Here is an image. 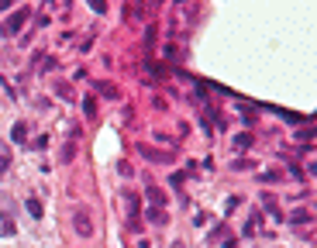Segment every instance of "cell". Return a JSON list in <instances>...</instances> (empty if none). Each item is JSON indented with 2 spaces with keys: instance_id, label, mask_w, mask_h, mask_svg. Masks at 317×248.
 Instances as JSON below:
<instances>
[{
  "instance_id": "1",
  "label": "cell",
  "mask_w": 317,
  "mask_h": 248,
  "mask_svg": "<svg viewBox=\"0 0 317 248\" xmlns=\"http://www.w3.org/2000/svg\"><path fill=\"white\" fill-rule=\"evenodd\" d=\"M28 14H31V7H18V11H14V14H11V18L4 21V24H0V35H7V38H14V35L21 31V24L28 21Z\"/></svg>"
},
{
  "instance_id": "2",
  "label": "cell",
  "mask_w": 317,
  "mask_h": 248,
  "mask_svg": "<svg viewBox=\"0 0 317 248\" xmlns=\"http://www.w3.org/2000/svg\"><path fill=\"white\" fill-rule=\"evenodd\" d=\"M72 228H76L79 238H90V234H93V217H90L87 207H79V211L72 214Z\"/></svg>"
},
{
  "instance_id": "3",
  "label": "cell",
  "mask_w": 317,
  "mask_h": 248,
  "mask_svg": "<svg viewBox=\"0 0 317 248\" xmlns=\"http://www.w3.org/2000/svg\"><path fill=\"white\" fill-rule=\"evenodd\" d=\"M138 155L148 159V162H158V165H169V162H173V152H158V148H152V145H138Z\"/></svg>"
},
{
  "instance_id": "4",
  "label": "cell",
  "mask_w": 317,
  "mask_h": 248,
  "mask_svg": "<svg viewBox=\"0 0 317 248\" xmlns=\"http://www.w3.org/2000/svg\"><path fill=\"white\" fill-rule=\"evenodd\" d=\"M145 217H148L155 228H166V224H169V214H166V207H148V211H145Z\"/></svg>"
},
{
  "instance_id": "5",
  "label": "cell",
  "mask_w": 317,
  "mask_h": 248,
  "mask_svg": "<svg viewBox=\"0 0 317 248\" xmlns=\"http://www.w3.org/2000/svg\"><path fill=\"white\" fill-rule=\"evenodd\" d=\"M145 196H148V207H166V193L158 190V186H148Z\"/></svg>"
},
{
  "instance_id": "6",
  "label": "cell",
  "mask_w": 317,
  "mask_h": 248,
  "mask_svg": "<svg viewBox=\"0 0 317 248\" xmlns=\"http://www.w3.org/2000/svg\"><path fill=\"white\" fill-rule=\"evenodd\" d=\"M97 90H100L104 97H110V100H117V97H121V90H117L114 83H107V79H97Z\"/></svg>"
},
{
  "instance_id": "7",
  "label": "cell",
  "mask_w": 317,
  "mask_h": 248,
  "mask_svg": "<svg viewBox=\"0 0 317 248\" xmlns=\"http://www.w3.org/2000/svg\"><path fill=\"white\" fill-rule=\"evenodd\" d=\"M83 114H87L90 121H93V117L100 114V107H97V97H87V100H83Z\"/></svg>"
},
{
  "instance_id": "8",
  "label": "cell",
  "mask_w": 317,
  "mask_h": 248,
  "mask_svg": "<svg viewBox=\"0 0 317 248\" xmlns=\"http://www.w3.org/2000/svg\"><path fill=\"white\" fill-rule=\"evenodd\" d=\"M11 138H14V142H24V138H28V124H24V121H18L14 128H11Z\"/></svg>"
},
{
  "instance_id": "9",
  "label": "cell",
  "mask_w": 317,
  "mask_h": 248,
  "mask_svg": "<svg viewBox=\"0 0 317 248\" xmlns=\"http://www.w3.org/2000/svg\"><path fill=\"white\" fill-rule=\"evenodd\" d=\"M24 207H28V214H31V217H42V200H38V196H31Z\"/></svg>"
},
{
  "instance_id": "10",
  "label": "cell",
  "mask_w": 317,
  "mask_h": 248,
  "mask_svg": "<svg viewBox=\"0 0 317 248\" xmlns=\"http://www.w3.org/2000/svg\"><path fill=\"white\" fill-rule=\"evenodd\" d=\"M35 66H38V69H55V59H52V55H45V59L38 55V59H35Z\"/></svg>"
},
{
  "instance_id": "11",
  "label": "cell",
  "mask_w": 317,
  "mask_h": 248,
  "mask_svg": "<svg viewBox=\"0 0 317 248\" xmlns=\"http://www.w3.org/2000/svg\"><path fill=\"white\" fill-rule=\"evenodd\" d=\"M290 221H293V224H307L310 214H307V211H297V214H290Z\"/></svg>"
},
{
  "instance_id": "12",
  "label": "cell",
  "mask_w": 317,
  "mask_h": 248,
  "mask_svg": "<svg viewBox=\"0 0 317 248\" xmlns=\"http://www.w3.org/2000/svg\"><path fill=\"white\" fill-rule=\"evenodd\" d=\"M72 155H76V145H72V142H66V148H62V162H69Z\"/></svg>"
},
{
  "instance_id": "13",
  "label": "cell",
  "mask_w": 317,
  "mask_h": 248,
  "mask_svg": "<svg viewBox=\"0 0 317 248\" xmlns=\"http://www.w3.org/2000/svg\"><path fill=\"white\" fill-rule=\"evenodd\" d=\"M234 145H238V148H248V145H252V135H238Z\"/></svg>"
},
{
  "instance_id": "14",
  "label": "cell",
  "mask_w": 317,
  "mask_h": 248,
  "mask_svg": "<svg viewBox=\"0 0 317 248\" xmlns=\"http://www.w3.org/2000/svg\"><path fill=\"white\" fill-rule=\"evenodd\" d=\"M90 7H93L97 14H104V11H107V4H104V0H90Z\"/></svg>"
},
{
  "instance_id": "15",
  "label": "cell",
  "mask_w": 317,
  "mask_h": 248,
  "mask_svg": "<svg viewBox=\"0 0 317 248\" xmlns=\"http://www.w3.org/2000/svg\"><path fill=\"white\" fill-rule=\"evenodd\" d=\"M7 173V155H0V176Z\"/></svg>"
},
{
  "instance_id": "16",
  "label": "cell",
  "mask_w": 317,
  "mask_h": 248,
  "mask_svg": "<svg viewBox=\"0 0 317 248\" xmlns=\"http://www.w3.org/2000/svg\"><path fill=\"white\" fill-rule=\"evenodd\" d=\"M224 248H238V241H224Z\"/></svg>"
},
{
  "instance_id": "17",
  "label": "cell",
  "mask_w": 317,
  "mask_h": 248,
  "mask_svg": "<svg viewBox=\"0 0 317 248\" xmlns=\"http://www.w3.org/2000/svg\"><path fill=\"white\" fill-rule=\"evenodd\" d=\"M310 173H314V176H317V162H310Z\"/></svg>"
},
{
  "instance_id": "18",
  "label": "cell",
  "mask_w": 317,
  "mask_h": 248,
  "mask_svg": "<svg viewBox=\"0 0 317 248\" xmlns=\"http://www.w3.org/2000/svg\"><path fill=\"white\" fill-rule=\"evenodd\" d=\"M135 248H148V245H145V241H138V245H135Z\"/></svg>"
}]
</instances>
